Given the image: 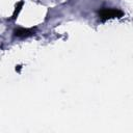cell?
Returning a JSON list of instances; mask_svg holds the SVG:
<instances>
[{"instance_id": "cell-3", "label": "cell", "mask_w": 133, "mask_h": 133, "mask_svg": "<svg viewBox=\"0 0 133 133\" xmlns=\"http://www.w3.org/2000/svg\"><path fill=\"white\" fill-rule=\"evenodd\" d=\"M22 6H23V1H20V2L18 3V5L16 6V9H15V12H14V18H16V16L19 14V11L21 10Z\"/></svg>"}, {"instance_id": "cell-2", "label": "cell", "mask_w": 133, "mask_h": 133, "mask_svg": "<svg viewBox=\"0 0 133 133\" xmlns=\"http://www.w3.org/2000/svg\"><path fill=\"white\" fill-rule=\"evenodd\" d=\"M34 32V29L33 28H30V29H25V28H19V29H16L15 30V35L18 36V37H27V36H30Z\"/></svg>"}, {"instance_id": "cell-1", "label": "cell", "mask_w": 133, "mask_h": 133, "mask_svg": "<svg viewBox=\"0 0 133 133\" xmlns=\"http://www.w3.org/2000/svg\"><path fill=\"white\" fill-rule=\"evenodd\" d=\"M123 15H124L123 11L117 8H103L99 11V17L103 21L113 18H121L123 17Z\"/></svg>"}]
</instances>
